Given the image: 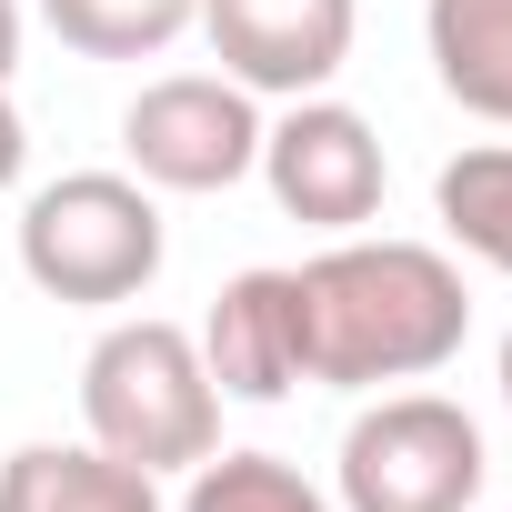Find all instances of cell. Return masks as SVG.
<instances>
[{
  "label": "cell",
  "mask_w": 512,
  "mask_h": 512,
  "mask_svg": "<svg viewBox=\"0 0 512 512\" xmlns=\"http://www.w3.org/2000/svg\"><path fill=\"white\" fill-rule=\"evenodd\" d=\"M81 422L141 472H191L201 452H221V392L201 372V342L161 312L111 322L81 362Z\"/></svg>",
  "instance_id": "7a4b0ae2"
},
{
  "label": "cell",
  "mask_w": 512,
  "mask_h": 512,
  "mask_svg": "<svg viewBox=\"0 0 512 512\" xmlns=\"http://www.w3.org/2000/svg\"><path fill=\"white\" fill-rule=\"evenodd\" d=\"M422 41H432V81L472 121L512 131V0H422Z\"/></svg>",
  "instance_id": "30bf717a"
},
{
  "label": "cell",
  "mask_w": 512,
  "mask_h": 512,
  "mask_svg": "<svg viewBox=\"0 0 512 512\" xmlns=\"http://www.w3.org/2000/svg\"><path fill=\"white\" fill-rule=\"evenodd\" d=\"M191 31L251 101H302V91H332V71L352 61L362 0H201Z\"/></svg>",
  "instance_id": "52a82bcc"
},
{
  "label": "cell",
  "mask_w": 512,
  "mask_h": 512,
  "mask_svg": "<svg viewBox=\"0 0 512 512\" xmlns=\"http://www.w3.org/2000/svg\"><path fill=\"white\" fill-rule=\"evenodd\" d=\"M482 422L442 392H382L372 412H352L342 462H332V502L342 512H472L482 502Z\"/></svg>",
  "instance_id": "277c9868"
},
{
  "label": "cell",
  "mask_w": 512,
  "mask_h": 512,
  "mask_svg": "<svg viewBox=\"0 0 512 512\" xmlns=\"http://www.w3.org/2000/svg\"><path fill=\"white\" fill-rule=\"evenodd\" d=\"M31 171V121H21V101H11V81H0V191H11Z\"/></svg>",
  "instance_id": "5bb4252c"
},
{
  "label": "cell",
  "mask_w": 512,
  "mask_h": 512,
  "mask_svg": "<svg viewBox=\"0 0 512 512\" xmlns=\"http://www.w3.org/2000/svg\"><path fill=\"white\" fill-rule=\"evenodd\" d=\"M161 251H171L161 201L131 171H61V181H41L21 201V272L51 302L121 312L161 282Z\"/></svg>",
  "instance_id": "3957f363"
},
{
  "label": "cell",
  "mask_w": 512,
  "mask_h": 512,
  "mask_svg": "<svg viewBox=\"0 0 512 512\" xmlns=\"http://www.w3.org/2000/svg\"><path fill=\"white\" fill-rule=\"evenodd\" d=\"M432 211H442L452 251H472L482 272L512 282V141H472V151H452L442 181H432Z\"/></svg>",
  "instance_id": "8fae6325"
},
{
  "label": "cell",
  "mask_w": 512,
  "mask_h": 512,
  "mask_svg": "<svg viewBox=\"0 0 512 512\" xmlns=\"http://www.w3.org/2000/svg\"><path fill=\"white\" fill-rule=\"evenodd\" d=\"M302 332H312V382H332V392L432 382L472 332V292L452 272V251H432V241L342 231L332 251L302 262Z\"/></svg>",
  "instance_id": "6da1fadb"
},
{
  "label": "cell",
  "mask_w": 512,
  "mask_h": 512,
  "mask_svg": "<svg viewBox=\"0 0 512 512\" xmlns=\"http://www.w3.org/2000/svg\"><path fill=\"white\" fill-rule=\"evenodd\" d=\"M181 512H342V502L282 452H201L181 482Z\"/></svg>",
  "instance_id": "4fadbf2b"
},
{
  "label": "cell",
  "mask_w": 512,
  "mask_h": 512,
  "mask_svg": "<svg viewBox=\"0 0 512 512\" xmlns=\"http://www.w3.org/2000/svg\"><path fill=\"white\" fill-rule=\"evenodd\" d=\"M191 11L201 0H41V21L81 61H161L191 31Z\"/></svg>",
  "instance_id": "7c38bea8"
},
{
  "label": "cell",
  "mask_w": 512,
  "mask_h": 512,
  "mask_svg": "<svg viewBox=\"0 0 512 512\" xmlns=\"http://www.w3.org/2000/svg\"><path fill=\"white\" fill-rule=\"evenodd\" d=\"M201 372L221 402H292L312 382V332H302V272H231L211 322L191 332Z\"/></svg>",
  "instance_id": "ba28073f"
},
{
  "label": "cell",
  "mask_w": 512,
  "mask_h": 512,
  "mask_svg": "<svg viewBox=\"0 0 512 512\" xmlns=\"http://www.w3.org/2000/svg\"><path fill=\"white\" fill-rule=\"evenodd\" d=\"M0 512H161V472L101 442H21L0 462Z\"/></svg>",
  "instance_id": "9c48e42d"
},
{
  "label": "cell",
  "mask_w": 512,
  "mask_h": 512,
  "mask_svg": "<svg viewBox=\"0 0 512 512\" xmlns=\"http://www.w3.org/2000/svg\"><path fill=\"white\" fill-rule=\"evenodd\" d=\"M492 382H502V412H512V332H502V352H492Z\"/></svg>",
  "instance_id": "2e32d148"
},
{
  "label": "cell",
  "mask_w": 512,
  "mask_h": 512,
  "mask_svg": "<svg viewBox=\"0 0 512 512\" xmlns=\"http://www.w3.org/2000/svg\"><path fill=\"white\" fill-rule=\"evenodd\" d=\"M21 71V0H0V81Z\"/></svg>",
  "instance_id": "9a60e30c"
},
{
  "label": "cell",
  "mask_w": 512,
  "mask_h": 512,
  "mask_svg": "<svg viewBox=\"0 0 512 512\" xmlns=\"http://www.w3.org/2000/svg\"><path fill=\"white\" fill-rule=\"evenodd\" d=\"M121 151H131V181L151 191H231L262 161V101L231 71L141 81V101L121 111Z\"/></svg>",
  "instance_id": "5b68a950"
},
{
  "label": "cell",
  "mask_w": 512,
  "mask_h": 512,
  "mask_svg": "<svg viewBox=\"0 0 512 512\" xmlns=\"http://www.w3.org/2000/svg\"><path fill=\"white\" fill-rule=\"evenodd\" d=\"M251 171H262L272 201H282L292 221H312L322 241L362 231V221L382 211V181H392L372 121H362L352 101H332V91L282 101V121H262V161H251Z\"/></svg>",
  "instance_id": "8992f818"
}]
</instances>
